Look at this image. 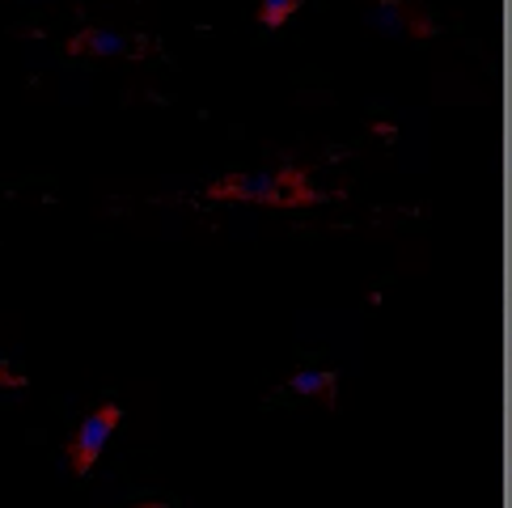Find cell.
<instances>
[{"label":"cell","instance_id":"obj_1","mask_svg":"<svg viewBox=\"0 0 512 508\" xmlns=\"http://www.w3.org/2000/svg\"><path fill=\"white\" fill-rule=\"evenodd\" d=\"M208 199L221 204H271V208H305L318 204V195L309 191L305 170H259V174H225L208 187Z\"/></svg>","mask_w":512,"mask_h":508},{"label":"cell","instance_id":"obj_6","mask_svg":"<svg viewBox=\"0 0 512 508\" xmlns=\"http://www.w3.org/2000/svg\"><path fill=\"white\" fill-rule=\"evenodd\" d=\"M305 0H259V9H254V22L267 26V30H280L288 26V17L297 13Z\"/></svg>","mask_w":512,"mask_h":508},{"label":"cell","instance_id":"obj_4","mask_svg":"<svg viewBox=\"0 0 512 508\" xmlns=\"http://www.w3.org/2000/svg\"><path fill=\"white\" fill-rule=\"evenodd\" d=\"M68 56H136V47L127 34L102 30V26H85L68 39Z\"/></svg>","mask_w":512,"mask_h":508},{"label":"cell","instance_id":"obj_2","mask_svg":"<svg viewBox=\"0 0 512 508\" xmlns=\"http://www.w3.org/2000/svg\"><path fill=\"white\" fill-rule=\"evenodd\" d=\"M119 420H123V411H119L115 403H102V407H94V411H89L85 420L77 424V432H72L68 445H64L72 475H89V470H94V462L102 458L106 441L115 437Z\"/></svg>","mask_w":512,"mask_h":508},{"label":"cell","instance_id":"obj_7","mask_svg":"<svg viewBox=\"0 0 512 508\" xmlns=\"http://www.w3.org/2000/svg\"><path fill=\"white\" fill-rule=\"evenodd\" d=\"M0 386H5V390H22L26 386V373H17L5 356H0Z\"/></svg>","mask_w":512,"mask_h":508},{"label":"cell","instance_id":"obj_3","mask_svg":"<svg viewBox=\"0 0 512 508\" xmlns=\"http://www.w3.org/2000/svg\"><path fill=\"white\" fill-rule=\"evenodd\" d=\"M373 22L386 34H411V39H432V22L428 13L415 5V0H377Z\"/></svg>","mask_w":512,"mask_h":508},{"label":"cell","instance_id":"obj_8","mask_svg":"<svg viewBox=\"0 0 512 508\" xmlns=\"http://www.w3.org/2000/svg\"><path fill=\"white\" fill-rule=\"evenodd\" d=\"M132 508H170V504H161V500H149V504H132Z\"/></svg>","mask_w":512,"mask_h":508},{"label":"cell","instance_id":"obj_5","mask_svg":"<svg viewBox=\"0 0 512 508\" xmlns=\"http://www.w3.org/2000/svg\"><path fill=\"white\" fill-rule=\"evenodd\" d=\"M288 390H297L305 398H318L326 411L339 407V373L335 369H297L288 377Z\"/></svg>","mask_w":512,"mask_h":508}]
</instances>
